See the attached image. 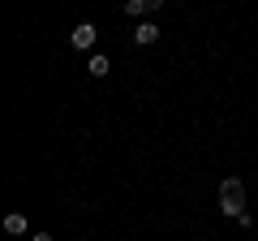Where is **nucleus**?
I'll use <instances>...</instances> for the list:
<instances>
[{"label":"nucleus","mask_w":258,"mask_h":241,"mask_svg":"<svg viewBox=\"0 0 258 241\" xmlns=\"http://www.w3.org/2000/svg\"><path fill=\"white\" fill-rule=\"evenodd\" d=\"M220 211L228 220H241L245 215V186H241L237 176H224L220 181Z\"/></svg>","instance_id":"1"},{"label":"nucleus","mask_w":258,"mask_h":241,"mask_svg":"<svg viewBox=\"0 0 258 241\" xmlns=\"http://www.w3.org/2000/svg\"><path fill=\"white\" fill-rule=\"evenodd\" d=\"M95 35H99V30H95V22H78L74 35H69V43L82 47V52H91V47H95Z\"/></svg>","instance_id":"2"},{"label":"nucleus","mask_w":258,"mask_h":241,"mask_svg":"<svg viewBox=\"0 0 258 241\" xmlns=\"http://www.w3.org/2000/svg\"><path fill=\"white\" fill-rule=\"evenodd\" d=\"M159 39V26L155 22H138V30H134V43H142V47H151Z\"/></svg>","instance_id":"3"},{"label":"nucleus","mask_w":258,"mask_h":241,"mask_svg":"<svg viewBox=\"0 0 258 241\" xmlns=\"http://www.w3.org/2000/svg\"><path fill=\"white\" fill-rule=\"evenodd\" d=\"M5 232H9V237H22V232H26V215L9 211V215H5Z\"/></svg>","instance_id":"4"},{"label":"nucleus","mask_w":258,"mask_h":241,"mask_svg":"<svg viewBox=\"0 0 258 241\" xmlns=\"http://www.w3.org/2000/svg\"><path fill=\"white\" fill-rule=\"evenodd\" d=\"M86 69H91V78H108L112 61H108V56H103V52H95V56H91V65H86Z\"/></svg>","instance_id":"5"},{"label":"nucleus","mask_w":258,"mask_h":241,"mask_svg":"<svg viewBox=\"0 0 258 241\" xmlns=\"http://www.w3.org/2000/svg\"><path fill=\"white\" fill-rule=\"evenodd\" d=\"M125 13H129V18H147V0H125Z\"/></svg>","instance_id":"6"},{"label":"nucleus","mask_w":258,"mask_h":241,"mask_svg":"<svg viewBox=\"0 0 258 241\" xmlns=\"http://www.w3.org/2000/svg\"><path fill=\"white\" fill-rule=\"evenodd\" d=\"M147 9H151V13H159V9H164V0H147Z\"/></svg>","instance_id":"7"},{"label":"nucleus","mask_w":258,"mask_h":241,"mask_svg":"<svg viewBox=\"0 0 258 241\" xmlns=\"http://www.w3.org/2000/svg\"><path fill=\"white\" fill-rule=\"evenodd\" d=\"M30 241H52V232H35V237H30Z\"/></svg>","instance_id":"8"}]
</instances>
